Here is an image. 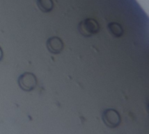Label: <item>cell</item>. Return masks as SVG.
<instances>
[{
	"mask_svg": "<svg viewBox=\"0 0 149 134\" xmlns=\"http://www.w3.org/2000/svg\"><path fill=\"white\" fill-rule=\"evenodd\" d=\"M37 3L43 12H50L53 9L52 0H37Z\"/></svg>",
	"mask_w": 149,
	"mask_h": 134,
	"instance_id": "obj_6",
	"label": "cell"
},
{
	"mask_svg": "<svg viewBox=\"0 0 149 134\" xmlns=\"http://www.w3.org/2000/svg\"><path fill=\"white\" fill-rule=\"evenodd\" d=\"M79 32L84 37H88L99 32L100 25H99V23L95 19L86 18L79 23Z\"/></svg>",
	"mask_w": 149,
	"mask_h": 134,
	"instance_id": "obj_1",
	"label": "cell"
},
{
	"mask_svg": "<svg viewBox=\"0 0 149 134\" xmlns=\"http://www.w3.org/2000/svg\"><path fill=\"white\" fill-rule=\"evenodd\" d=\"M3 50L2 48L0 47V61L3 59Z\"/></svg>",
	"mask_w": 149,
	"mask_h": 134,
	"instance_id": "obj_7",
	"label": "cell"
},
{
	"mask_svg": "<svg viewBox=\"0 0 149 134\" xmlns=\"http://www.w3.org/2000/svg\"><path fill=\"white\" fill-rule=\"evenodd\" d=\"M46 46L51 53L58 54L62 51L64 48V43L58 37H52L48 38L46 42Z\"/></svg>",
	"mask_w": 149,
	"mask_h": 134,
	"instance_id": "obj_4",
	"label": "cell"
},
{
	"mask_svg": "<svg viewBox=\"0 0 149 134\" xmlns=\"http://www.w3.org/2000/svg\"><path fill=\"white\" fill-rule=\"evenodd\" d=\"M102 119L104 124L110 128H116L120 125L121 118L120 113L112 108L107 109L102 113Z\"/></svg>",
	"mask_w": 149,
	"mask_h": 134,
	"instance_id": "obj_2",
	"label": "cell"
},
{
	"mask_svg": "<svg viewBox=\"0 0 149 134\" xmlns=\"http://www.w3.org/2000/svg\"><path fill=\"white\" fill-rule=\"evenodd\" d=\"M107 28H108L110 33L116 37H120L123 35V28L118 23H114V22L109 23L107 25Z\"/></svg>",
	"mask_w": 149,
	"mask_h": 134,
	"instance_id": "obj_5",
	"label": "cell"
},
{
	"mask_svg": "<svg viewBox=\"0 0 149 134\" xmlns=\"http://www.w3.org/2000/svg\"><path fill=\"white\" fill-rule=\"evenodd\" d=\"M18 85L19 87L25 92L32 91L37 85V78L33 73L31 72H24L19 76L18 79Z\"/></svg>",
	"mask_w": 149,
	"mask_h": 134,
	"instance_id": "obj_3",
	"label": "cell"
}]
</instances>
